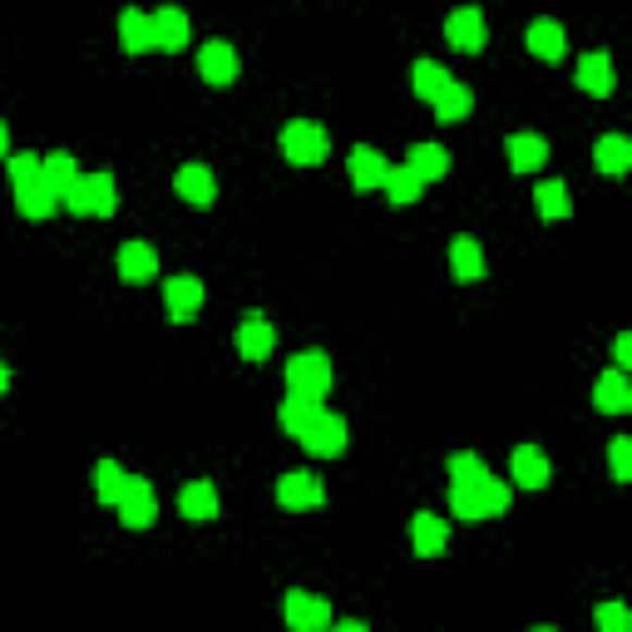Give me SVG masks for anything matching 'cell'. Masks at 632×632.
Listing matches in <instances>:
<instances>
[{"label":"cell","mask_w":632,"mask_h":632,"mask_svg":"<svg viewBox=\"0 0 632 632\" xmlns=\"http://www.w3.org/2000/svg\"><path fill=\"white\" fill-rule=\"evenodd\" d=\"M534 208L544 223H563L568 213H573V198H568V183L563 178H544L534 188Z\"/></svg>","instance_id":"obj_28"},{"label":"cell","mask_w":632,"mask_h":632,"mask_svg":"<svg viewBox=\"0 0 632 632\" xmlns=\"http://www.w3.org/2000/svg\"><path fill=\"white\" fill-rule=\"evenodd\" d=\"M277 504H282V509H317V504H326L322 474H311V470H287V474L277 480Z\"/></svg>","instance_id":"obj_12"},{"label":"cell","mask_w":632,"mask_h":632,"mask_svg":"<svg viewBox=\"0 0 632 632\" xmlns=\"http://www.w3.org/2000/svg\"><path fill=\"white\" fill-rule=\"evenodd\" d=\"M326 153H332V134L317 119H292L282 129V159L297 169H317V163H326Z\"/></svg>","instance_id":"obj_4"},{"label":"cell","mask_w":632,"mask_h":632,"mask_svg":"<svg viewBox=\"0 0 632 632\" xmlns=\"http://www.w3.org/2000/svg\"><path fill=\"white\" fill-rule=\"evenodd\" d=\"M410 548H416L420 558H439L450 548V524H445L435 509H420V515L410 519Z\"/></svg>","instance_id":"obj_16"},{"label":"cell","mask_w":632,"mask_h":632,"mask_svg":"<svg viewBox=\"0 0 632 632\" xmlns=\"http://www.w3.org/2000/svg\"><path fill=\"white\" fill-rule=\"evenodd\" d=\"M322 416V400H307V396H287L282 400V410H277V425L287 430V435H307V425L311 420Z\"/></svg>","instance_id":"obj_32"},{"label":"cell","mask_w":632,"mask_h":632,"mask_svg":"<svg viewBox=\"0 0 632 632\" xmlns=\"http://www.w3.org/2000/svg\"><path fill=\"white\" fill-rule=\"evenodd\" d=\"M75 178H79V159L75 153H65V149H50V153H40V183L50 188L60 203H65V194L75 188Z\"/></svg>","instance_id":"obj_18"},{"label":"cell","mask_w":632,"mask_h":632,"mask_svg":"<svg viewBox=\"0 0 632 632\" xmlns=\"http://www.w3.org/2000/svg\"><path fill=\"white\" fill-rule=\"evenodd\" d=\"M119 45L129 54L153 50V30H149V15L144 11H119Z\"/></svg>","instance_id":"obj_33"},{"label":"cell","mask_w":632,"mask_h":632,"mask_svg":"<svg viewBox=\"0 0 632 632\" xmlns=\"http://www.w3.org/2000/svg\"><path fill=\"white\" fill-rule=\"evenodd\" d=\"M203 282L194 277V272H178V277L163 282V307H169V322H194L198 311H203Z\"/></svg>","instance_id":"obj_7"},{"label":"cell","mask_w":632,"mask_h":632,"mask_svg":"<svg viewBox=\"0 0 632 632\" xmlns=\"http://www.w3.org/2000/svg\"><path fill=\"white\" fill-rule=\"evenodd\" d=\"M11 381H15V375H11V361H5V356H0V396H5V391H11Z\"/></svg>","instance_id":"obj_42"},{"label":"cell","mask_w":632,"mask_h":632,"mask_svg":"<svg viewBox=\"0 0 632 632\" xmlns=\"http://www.w3.org/2000/svg\"><path fill=\"white\" fill-rule=\"evenodd\" d=\"M301 445H307V455H317V460H336V455L346 450V416H336V410L322 406V416L307 425Z\"/></svg>","instance_id":"obj_8"},{"label":"cell","mask_w":632,"mask_h":632,"mask_svg":"<svg viewBox=\"0 0 632 632\" xmlns=\"http://www.w3.org/2000/svg\"><path fill=\"white\" fill-rule=\"evenodd\" d=\"M593 406L608 410V416H622V410H632V381L622 371H603L598 381H593Z\"/></svg>","instance_id":"obj_24"},{"label":"cell","mask_w":632,"mask_h":632,"mask_svg":"<svg viewBox=\"0 0 632 632\" xmlns=\"http://www.w3.org/2000/svg\"><path fill=\"white\" fill-rule=\"evenodd\" d=\"M548 474H554V464H548V455L538 450V445H515V450H509V480H515L519 490H544Z\"/></svg>","instance_id":"obj_15"},{"label":"cell","mask_w":632,"mask_h":632,"mask_svg":"<svg viewBox=\"0 0 632 632\" xmlns=\"http://www.w3.org/2000/svg\"><path fill=\"white\" fill-rule=\"evenodd\" d=\"M593 163H598L608 178H622V173L632 169V139H622V134H603V139L593 144Z\"/></svg>","instance_id":"obj_27"},{"label":"cell","mask_w":632,"mask_h":632,"mask_svg":"<svg viewBox=\"0 0 632 632\" xmlns=\"http://www.w3.org/2000/svg\"><path fill=\"white\" fill-rule=\"evenodd\" d=\"M386 169H391V159L375 149V144H356V149L346 153V173H351L356 188H381V183H386Z\"/></svg>","instance_id":"obj_17"},{"label":"cell","mask_w":632,"mask_h":632,"mask_svg":"<svg viewBox=\"0 0 632 632\" xmlns=\"http://www.w3.org/2000/svg\"><path fill=\"white\" fill-rule=\"evenodd\" d=\"M114 272H119L124 282H129V287H144V282L159 277V252H153L149 243H139V237H134V243H119Z\"/></svg>","instance_id":"obj_13"},{"label":"cell","mask_w":632,"mask_h":632,"mask_svg":"<svg viewBox=\"0 0 632 632\" xmlns=\"http://www.w3.org/2000/svg\"><path fill=\"white\" fill-rule=\"evenodd\" d=\"M612 356H618V371H622V365L632 361V336H628V332H622L618 342H612Z\"/></svg>","instance_id":"obj_40"},{"label":"cell","mask_w":632,"mask_h":632,"mask_svg":"<svg viewBox=\"0 0 632 632\" xmlns=\"http://www.w3.org/2000/svg\"><path fill=\"white\" fill-rule=\"evenodd\" d=\"M233 346H237L243 361H268L272 346H277V326H272L262 311H247L243 322H237V332H233Z\"/></svg>","instance_id":"obj_9"},{"label":"cell","mask_w":632,"mask_h":632,"mask_svg":"<svg viewBox=\"0 0 632 632\" xmlns=\"http://www.w3.org/2000/svg\"><path fill=\"white\" fill-rule=\"evenodd\" d=\"M509 509V484L484 474L474 484H450V515L455 519H499Z\"/></svg>","instance_id":"obj_1"},{"label":"cell","mask_w":632,"mask_h":632,"mask_svg":"<svg viewBox=\"0 0 632 632\" xmlns=\"http://www.w3.org/2000/svg\"><path fill=\"white\" fill-rule=\"evenodd\" d=\"M450 70H445V65H439V60H430V54H425V60H416V65H410V85H416V95L420 99H425V104H435V95H439V89H445V85H450Z\"/></svg>","instance_id":"obj_31"},{"label":"cell","mask_w":632,"mask_h":632,"mask_svg":"<svg viewBox=\"0 0 632 632\" xmlns=\"http://www.w3.org/2000/svg\"><path fill=\"white\" fill-rule=\"evenodd\" d=\"M326 632H371V628H365L361 618H342V622H332V628H326Z\"/></svg>","instance_id":"obj_41"},{"label":"cell","mask_w":632,"mask_h":632,"mask_svg":"<svg viewBox=\"0 0 632 632\" xmlns=\"http://www.w3.org/2000/svg\"><path fill=\"white\" fill-rule=\"evenodd\" d=\"M524 45H529V54H538V60H558V54L568 50V30L554 21V15H538V21H529Z\"/></svg>","instance_id":"obj_21"},{"label":"cell","mask_w":632,"mask_h":632,"mask_svg":"<svg viewBox=\"0 0 632 632\" xmlns=\"http://www.w3.org/2000/svg\"><path fill=\"white\" fill-rule=\"evenodd\" d=\"M381 188H386L391 203L406 208V203H416V198H420V188H425V183H420L416 173L406 169V163H391V169H386V183H381Z\"/></svg>","instance_id":"obj_35"},{"label":"cell","mask_w":632,"mask_h":632,"mask_svg":"<svg viewBox=\"0 0 632 632\" xmlns=\"http://www.w3.org/2000/svg\"><path fill=\"white\" fill-rule=\"evenodd\" d=\"M504 159H509V169L515 173H534L538 163L548 159V139L544 134H509V139H504Z\"/></svg>","instance_id":"obj_22"},{"label":"cell","mask_w":632,"mask_h":632,"mask_svg":"<svg viewBox=\"0 0 632 632\" xmlns=\"http://www.w3.org/2000/svg\"><path fill=\"white\" fill-rule=\"evenodd\" d=\"M450 272H455V282H484V272H490V262H484V247L474 243L470 233H460L450 243Z\"/></svg>","instance_id":"obj_23"},{"label":"cell","mask_w":632,"mask_h":632,"mask_svg":"<svg viewBox=\"0 0 632 632\" xmlns=\"http://www.w3.org/2000/svg\"><path fill=\"white\" fill-rule=\"evenodd\" d=\"M579 89L588 95H612V54L608 50H583L579 54Z\"/></svg>","instance_id":"obj_26"},{"label":"cell","mask_w":632,"mask_h":632,"mask_svg":"<svg viewBox=\"0 0 632 632\" xmlns=\"http://www.w3.org/2000/svg\"><path fill=\"white\" fill-rule=\"evenodd\" d=\"M60 208H70L75 218H109L119 208L114 173H79L75 188L65 194V203H60Z\"/></svg>","instance_id":"obj_3"},{"label":"cell","mask_w":632,"mask_h":632,"mask_svg":"<svg viewBox=\"0 0 632 632\" xmlns=\"http://www.w3.org/2000/svg\"><path fill=\"white\" fill-rule=\"evenodd\" d=\"M282 618H287L292 632H326L332 628V603L322 598V593H307V588H292L287 598H282Z\"/></svg>","instance_id":"obj_5"},{"label":"cell","mask_w":632,"mask_h":632,"mask_svg":"<svg viewBox=\"0 0 632 632\" xmlns=\"http://www.w3.org/2000/svg\"><path fill=\"white\" fill-rule=\"evenodd\" d=\"M406 169L416 173L420 183L445 178V173H450V149H445V144H410V149H406Z\"/></svg>","instance_id":"obj_25"},{"label":"cell","mask_w":632,"mask_h":632,"mask_svg":"<svg viewBox=\"0 0 632 632\" xmlns=\"http://www.w3.org/2000/svg\"><path fill=\"white\" fill-rule=\"evenodd\" d=\"M149 30H153V45L159 50H183L188 45V11L183 5H159L149 15Z\"/></svg>","instance_id":"obj_20"},{"label":"cell","mask_w":632,"mask_h":632,"mask_svg":"<svg viewBox=\"0 0 632 632\" xmlns=\"http://www.w3.org/2000/svg\"><path fill=\"white\" fill-rule=\"evenodd\" d=\"M529 632H558V628H548V622H538V628H529Z\"/></svg>","instance_id":"obj_44"},{"label":"cell","mask_w":632,"mask_h":632,"mask_svg":"<svg viewBox=\"0 0 632 632\" xmlns=\"http://www.w3.org/2000/svg\"><path fill=\"white\" fill-rule=\"evenodd\" d=\"M332 381H336V371L322 346H307V351L287 356V396L322 400V396H332Z\"/></svg>","instance_id":"obj_2"},{"label":"cell","mask_w":632,"mask_h":632,"mask_svg":"<svg viewBox=\"0 0 632 632\" xmlns=\"http://www.w3.org/2000/svg\"><path fill=\"white\" fill-rule=\"evenodd\" d=\"M608 464H612V480H618V484H628V480H632V439H628V435H612V445H608Z\"/></svg>","instance_id":"obj_38"},{"label":"cell","mask_w":632,"mask_h":632,"mask_svg":"<svg viewBox=\"0 0 632 632\" xmlns=\"http://www.w3.org/2000/svg\"><path fill=\"white\" fill-rule=\"evenodd\" d=\"M470 109H474V89L460 85V79H450V85L435 95V119H439V124H460Z\"/></svg>","instance_id":"obj_30"},{"label":"cell","mask_w":632,"mask_h":632,"mask_svg":"<svg viewBox=\"0 0 632 632\" xmlns=\"http://www.w3.org/2000/svg\"><path fill=\"white\" fill-rule=\"evenodd\" d=\"M173 188H178L183 203H194V208L218 203V173L208 169V163H183V169L173 173Z\"/></svg>","instance_id":"obj_14"},{"label":"cell","mask_w":632,"mask_h":632,"mask_svg":"<svg viewBox=\"0 0 632 632\" xmlns=\"http://www.w3.org/2000/svg\"><path fill=\"white\" fill-rule=\"evenodd\" d=\"M114 515H119L124 529H149L153 519H159V494H153V484L134 474L129 490H124V499L114 504Z\"/></svg>","instance_id":"obj_10"},{"label":"cell","mask_w":632,"mask_h":632,"mask_svg":"<svg viewBox=\"0 0 632 632\" xmlns=\"http://www.w3.org/2000/svg\"><path fill=\"white\" fill-rule=\"evenodd\" d=\"M243 60H237V45L233 40H203L198 45V79H208L213 89L233 85Z\"/></svg>","instance_id":"obj_6"},{"label":"cell","mask_w":632,"mask_h":632,"mask_svg":"<svg viewBox=\"0 0 632 632\" xmlns=\"http://www.w3.org/2000/svg\"><path fill=\"white\" fill-rule=\"evenodd\" d=\"M5 173H11V188H35L40 183V153H11Z\"/></svg>","instance_id":"obj_37"},{"label":"cell","mask_w":632,"mask_h":632,"mask_svg":"<svg viewBox=\"0 0 632 632\" xmlns=\"http://www.w3.org/2000/svg\"><path fill=\"white\" fill-rule=\"evenodd\" d=\"M15 213L30 218V223H35V218L45 223V218L60 213V198H54L45 183H35V188H15Z\"/></svg>","instance_id":"obj_34"},{"label":"cell","mask_w":632,"mask_h":632,"mask_svg":"<svg viewBox=\"0 0 632 632\" xmlns=\"http://www.w3.org/2000/svg\"><path fill=\"white\" fill-rule=\"evenodd\" d=\"M445 474H450V484H474L490 474V464H484V455L474 450H455L450 460H445Z\"/></svg>","instance_id":"obj_36"},{"label":"cell","mask_w":632,"mask_h":632,"mask_svg":"<svg viewBox=\"0 0 632 632\" xmlns=\"http://www.w3.org/2000/svg\"><path fill=\"white\" fill-rule=\"evenodd\" d=\"M445 40L455 45V50L474 54L490 45V21H484V11H474V5H460V11L445 15Z\"/></svg>","instance_id":"obj_11"},{"label":"cell","mask_w":632,"mask_h":632,"mask_svg":"<svg viewBox=\"0 0 632 632\" xmlns=\"http://www.w3.org/2000/svg\"><path fill=\"white\" fill-rule=\"evenodd\" d=\"M178 515L194 519V524H208V519H218V484L213 480H188L178 490Z\"/></svg>","instance_id":"obj_19"},{"label":"cell","mask_w":632,"mask_h":632,"mask_svg":"<svg viewBox=\"0 0 632 632\" xmlns=\"http://www.w3.org/2000/svg\"><path fill=\"white\" fill-rule=\"evenodd\" d=\"M0 159H11V129H5V119H0Z\"/></svg>","instance_id":"obj_43"},{"label":"cell","mask_w":632,"mask_h":632,"mask_svg":"<svg viewBox=\"0 0 632 632\" xmlns=\"http://www.w3.org/2000/svg\"><path fill=\"white\" fill-rule=\"evenodd\" d=\"M89 480H95V494H99V504H109V509H114V504L124 499V490H129V480H134V474L124 470V464H119V460H99Z\"/></svg>","instance_id":"obj_29"},{"label":"cell","mask_w":632,"mask_h":632,"mask_svg":"<svg viewBox=\"0 0 632 632\" xmlns=\"http://www.w3.org/2000/svg\"><path fill=\"white\" fill-rule=\"evenodd\" d=\"M593 622H598V632H632V612L622 603H598Z\"/></svg>","instance_id":"obj_39"}]
</instances>
